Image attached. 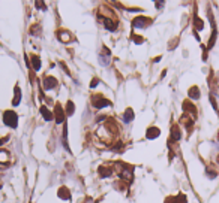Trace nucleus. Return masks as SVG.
<instances>
[{
    "label": "nucleus",
    "mask_w": 219,
    "mask_h": 203,
    "mask_svg": "<svg viewBox=\"0 0 219 203\" xmlns=\"http://www.w3.org/2000/svg\"><path fill=\"white\" fill-rule=\"evenodd\" d=\"M3 121H5V124H6V125H9V127L15 128V127H17V124H18V117H17V114H15V112L6 111V112H5V115H3Z\"/></svg>",
    "instance_id": "nucleus-1"
},
{
    "label": "nucleus",
    "mask_w": 219,
    "mask_h": 203,
    "mask_svg": "<svg viewBox=\"0 0 219 203\" xmlns=\"http://www.w3.org/2000/svg\"><path fill=\"white\" fill-rule=\"evenodd\" d=\"M158 136H159V130H158V128L150 127V128L147 130V139H155V137H158Z\"/></svg>",
    "instance_id": "nucleus-2"
},
{
    "label": "nucleus",
    "mask_w": 219,
    "mask_h": 203,
    "mask_svg": "<svg viewBox=\"0 0 219 203\" xmlns=\"http://www.w3.org/2000/svg\"><path fill=\"white\" fill-rule=\"evenodd\" d=\"M56 85H57V82H56L54 78H45L44 87L47 88V90H50V88H53V87H56Z\"/></svg>",
    "instance_id": "nucleus-3"
},
{
    "label": "nucleus",
    "mask_w": 219,
    "mask_h": 203,
    "mask_svg": "<svg viewBox=\"0 0 219 203\" xmlns=\"http://www.w3.org/2000/svg\"><path fill=\"white\" fill-rule=\"evenodd\" d=\"M96 108H105V106H110V102L105 100V99H96V103H93Z\"/></svg>",
    "instance_id": "nucleus-4"
},
{
    "label": "nucleus",
    "mask_w": 219,
    "mask_h": 203,
    "mask_svg": "<svg viewBox=\"0 0 219 203\" xmlns=\"http://www.w3.org/2000/svg\"><path fill=\"white\" fill-rule=\"evenodd\" d=\"M41 112H42V115H44V118L47 120V121H51V120H53V114H51V112H50L45 106H42V108H41Z\"/></svg>",
    "instance_id": "nucleus-5"
},
{
    "label": "nucleus",
    "mask_w": 219,
    "mask_h": 203,
    "mask_svg": "<svg viewBox=\"0 0 219 203\" xmlns=\"http://www.w3.org/2000/svg\"><path fill=\"white\" fill-rule=\"evenodd\" d=\"M146 20H149V18H137L135 21H134V27H144L146 26Z\"/></svg>",
    "instance_id": "nucleus-6"
},
{
    "label": "nucleus",
    "mask_w": 219,
    "mask_h": 203,
    "mask_svg": "<svg viewBox=\"0 0 219 203\" xmlns=\"http://www.w3.org/2000/svg\"><path fill=\"white\" fill-rule=\"evenodd\" d=\"M56 120L57 122H63V111H62V108H56Z\"/></svg>",
    "instance_id": "nucleus-7"
},
{
    "label": "nucleus",
    "mask_w": 219,
    "mask_h": 203,
    "mask_svg": "<svg viewBox=\"0 0 219 203\" xmlns=\"http://www.w3.org/2000/svg\"><path fill=\"white\" fill-rule=\"evenodd\" d=\"M189 96H191L192 99H198V97H200V91H198V88H197V87H192V88L189 90Z\"/></svg>",
    "instance_id": "nucleus-8"
},
{
    "label": "nucleus",
    "mask_w": 219,
    "mask_h": 203,
    "mask_svg": "<svg viewBox=\"0 0 219 203\" xmlns=\"http://www.w3.org/2000/svg\"><path fill=\"white\" fill-rule=\"evenodd\" d=\"M123 120H125L126 122H129V121H132V120H134V111H132V109H128V111L125 112Z\"/></svg>",
    "instance_id": "nucleus-9"
},
{
    "label": "nucleus",
    "mask_w": 219,
    "mask_h": 203,
    "mask_svg": "<svg viewBox=\"0 0 219 203\" xmlns=\"http://www.w3.org/2000/svg\"><path fill=\"white\" fill-rule=\"evenodd\" d=\"M20 97H21V93H20V88L15 87V97H14V105L17 106L20 103Z\"/></svg>",
    "instance_id": "nucleus-10"
},
{
    "label": "nucleus",
    "mask_w": 219,
    "mask_h": 203,
    "mask_svg": "<svg viewBox=\"0 0 219 203\" xmlns=\"http://www.w3.org/2000/svg\"><path fill=\"white\" fill-rule=\"evenodd\" d=\"M105 27H107V29H108L110 32L116 30V24H114V23H111L110 20H107V21H105Z\"/></svg>",
    "instance_id": "nucleus-11"
},
{
    "label": "nucleus",
    "mask_w": 219,
    "mask_h": 203,
    "mask_svg": "<svg viewBox=\"0 0 219 203\" xmlns=\"http://www.w3.org/2000/svg\"><path fill=\"white\" fill-rule=\"evenodd\" d=\"M33 66H35V70H39V66H41V61L38 57H33Z\"/></svg>",
    "instance_id": "nucleus-12"
},
{
    "label": "nucleus",
    "mask_w": 219,
    "mask_h": 203,
    "mask_svg": "<svg viewBox=\"0 0 219 203\" xmlns=\"http://www.w3.org/2000/svg\"><path fill=\"white\" fill-rule=\"evenodd\" d=\"M74 109H75V108H74V103L69 102V103H68V115H72V114H74Z\"/></svg>",
    "instance_id": "nucleus-13"
},
{
    "label": "nucleus",
    "mask_w": 219,
    "mask_h": 203,
    "mask_svg": "<svg viewBox=\"0 0 219 203\" xmlns=\"http://www.w3.org/2000/svg\"><path fill=\"white\" fill-rule=\"evenodd\" d=\"M173 137H174L176 140H177V139H180V133L177 131V127H174V128H173Z\"/></svg>",
    "instance_id": "nucleus-14"
},
{
    "label": "nucleus",
    "mask_w": 219,
    "mask_h": 203,
    "mask_svg": "<svg viewBox=\"0 0 219 203\" xmlns=\"http://www.w3.org/2000/svg\"><path fill=\"white\" fill-rule=\"evenodd\" d=\"M98 85V79H95V81H92V84H90V87L93 88V87H96Z\"/></svg>",
    "instance_id": "nucleus-15"
},
{
    "label": "nucleus",
    "mask_w": 219,
    "mask_h": 203,
    "mask_svg": "<svg viewBox=\"0 0 219 203\" xmlns=\"http://www.w3.org/2000/svg\"><path fill=\"white\" fill-rule=\"evenodd\" d=\"M62 39H63V41H68V35L63 33V35H62Z\"/></svg>",
    "instance_id": "nucleus-16"
},
{
    "label": "nucleus",
    "mask_w": 219,
    "mask_h": 203,
    "mask_svg": "<svg viewBox=\"0 0 219 203\" xmlns=\"http://www.w3.org/2000/svg\"><path fill=\"white\" fill-rule=\"evenodd\" d=\"M218 161H219V157H218Z\"/></svg>",
    "instance_id": "nucleus-17"
}]
</instances>
